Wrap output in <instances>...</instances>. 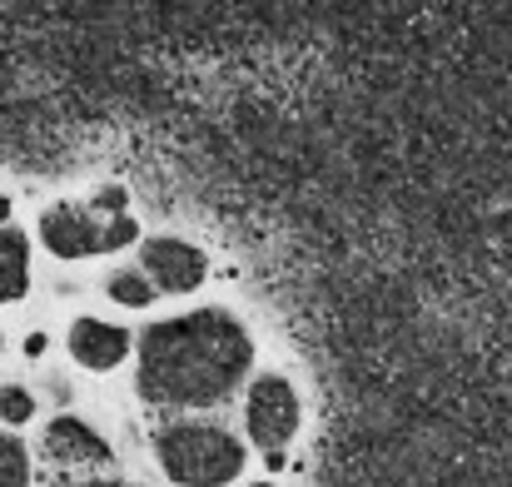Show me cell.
Segmentation results:
<instances>
[{"label":"cell","mask_w":512,"mask_h":487,"mask_svg":"<svg viewBox=\"0 0 512 487\" xmlns=\"http://www.w3.org/2000/svg\"><path fill=\"white\" fill-rule=\"evenodd\" d=\"M150 294H155V284H150L145 274H115V279H110V299L125 304V309H145Z\"/></svg>","instance_id":"cell-10"},{"label":"cell","mask_w":512,"mask_h":487,"mask_svg":"<svg viewBox=\"0 0 512 487\" xmlns=\"http://www.w3.org/2000/svg\"><path fill=\"white\" fill-rule=\"evenodd\" d=\"M70 353H75V363L100 373V368H115L130 353V333L115 324H100V319H80L70 328Z\"/></svg>","instance_id":"cell-7"},{"label":"cell","mask_w":512,"mask_h":487,"mask_svg":"<svg viewBox=\"0 0 512 487\" xmlns=\"http://www.w3.org/2000/svg\"><path fill=\"white\" fill-rule=\"evenodd\" d=\"M244 428L269 458H279L299 433V393L284 378H259L244 403Z\"/></svg>","instance_id":"cell-3"},{"label":"cell","mask_w":512,"mask_h":487,"mask_svg":"<svg viewBox=\"0 0 512 487\" xmlns=\"http://www.w3.org/2000/svg\"><path fill=\"white\" fill-rule=\"evenodd\" d=\"M259 487H269V483H259Z\"/></svg>","instance_id":"cell-16"},{"label":"cell","mask_w":512,"mask_h":487,"mask_svg":"<svg viewBox=\"0 0 512 487\" xmlns=\"http://www.w3.org/2000/svg\"><path fill=\"white\" fill-rule=\"evenodd\" d=\"M30 284V254H25V239L15 229H0V299H20Z\"/></svg>","instance_id":"cell-8"},{"label":"cell","mask_w":512,"mask_h":487,"mask_svg":"<svg viewBox=\"0 0 512 487\" xmlns=\"http://www.w3.org/2000/svg\"><path fill=\"white\" fill-rule=\"evenodd\" d=\"M25 353H30V358H40V353H45V338H40V333H30V338H25Z\"/></svg>","instance_id":"cell-13"},{"label":"cell","mask_w":512,"mask_h":487,"mask_svg":"<svg viewBox=\"0 0 512 487\" xmlns=\"http://www.w3.org/2000/svg\"><path fill=\"white\" fill-rule=\"evenodd\" d=\"M155 453H160V468L184 487H219L229 478H239V468H244L239 438H229L214 423H194V418L189 423H170L160 433Z\"/></svg>","instance_id":"cell-2"},{"label":"cell","mask_w":512,"mask_h":487,"mask_svg":"<svg viewBox=\"0 0 512 487\" xmlns=\"http://www.w3.org/2000/svg\"><path fill=\"white\" fill-rule=\"evenodd\" d=\"M40 239L50 254L60 259H85V254H105L100 239H105V219L95 209H80V204H55L40 214Z\"/></svg>","instance_id":"cell-4"},{"label":"cell","mask_w":512,"mask_h":487,"mask_svg":"<svg viewBox=\"0 0 512 487\" xmlns=\"http://www.w3.org/2000/svg\"><path fill=\"white\" fill-rule=\"evenodd\" d=\"M204 254L184 239H150L145 244V279L165 294H189L204 284Z\"/></svg>","instance_id":"cell-5"},{"label":"cell","mask_w":512,"mask_h":487,"mask_svg":"<svg viewBox=\"0 0 512 487\" xmlns=\"http://www.w3.org/2000/svg\"><path fill=\"white\" fill-rule=\"evenodd\" d=\"M45 453H50L55 463H70V468H85V463L105 468V463H110V443H105L90 423H80V418H55V423L45 428Z\"/></svg>","instance_id":"cell-6"},{"label":"cell","mask_w":512,"mask_h":487,"mask_svg":"<svg viewBox=\"0 0 512 487\" xmlns=\"http://www.w3.org/2000/svg\"><path fill=\"white\" fill-rule=\"evenodd\" d=\"M5 219H10V199L0 194V224H5Z\"/></svg>","instance_id":"cell-15"},{"label":"cell","mask_w":512,"mask_h":487,"mask_svg":"<svg viewBox=\"0 0 512 487\" xmlns=\"http://www.w3.org/2000/svg\"><path fill=\"white\" fill-rule=\"evenodd\" d=\"M0 487H30V463H25V448L0 433Z\"/></svg>","instance_id":"cell-9"},{"label":"cell","mask_w":512,"mask_h":487,"mask_svg":"<svg viewBox=\"0 0 512 487\" xmlns=\"http://www.w3.org/2000/svg\"><path fill=\"white\" fill-rule=\"evenodd\" d=\"M30 413H35V398L25 393V388H0V418L15 428V423H30Z\"/></svg>","instance_id":"cell-11"},{"label":"cell","mask_w":512,"mask_h":487,"mask_svg":"<svg viewBox=\"0 0 512 487\" xmlns=\"http://www.w3.org/2000/svg\"><path fill=\"white\" fill-rule=\"evenodd\" d=\"M135 234H140V224H135L130 214H120V219H105V239H100V249H125Z\"/></svg>","instance_id":"cell-12"},{"label":"cell","mask_w":512,"mask_h":487,"mask_svg":"<svg viewBox=\"0 0 512 487\" xmlns=\"http://www.w3.org/2000/svg\"><path fill=\"white\" fill-rule=\"evenodd\" d=\"M60 487H125V483H60Z\"/></svg>","instance_id":"cell-14"},{"label":"cell","mask_w":512,"mask_h":487,"mask_svg":"<svg viewBox=\"0 0 512 487\" xmlns=\"http://www.w3.org/2000/svg\"><path fill=\"white\" fill-rule=\"evenodd\" d=\"M254 363V338L224 309H194L140 338V393L160 408L224 403Z\"/></svg>","instance_id":"cell-1"}]
</instances>
